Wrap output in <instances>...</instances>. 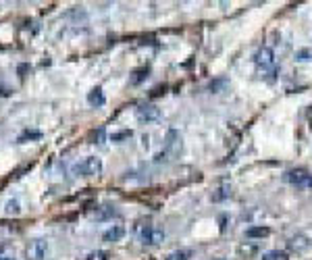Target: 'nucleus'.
Wrapping results in <instances>:
<instances>
[{"mask_svg":"<svg viewBox=\"0 0 312 260\" xmlns=\"http://www.w3.org/2000/svg\"><path fill=\"white\" fill-rule=\"evenodd\" d=\"M139 239H142L144 246H158L163 244L165 239V231L160 227H154V225H146L142 229V233H139Z\"/></svg>","mask_w":312,"mask_h":260,"instance_id":"nucleus-3","label":"nucleus"},{"mask_svg":"<svg viewBox=\"0 0 312 260\" xmlns=\"http://www.w3.org/2000/svg\"><path fill=\"white\" fill-rule=\"evenodd\" d=\"M254 63H256L258 67H263V69L273 67V63H275V54H273V50H270L268 46L258 48V50H256V54H254Z\"/></svg>","mask_w":312,"mask_h":260,"instance_id":"nucleus-7","label":"nucleus"},{"mask_svg":"<svg viewBox=\"0 0 312 260\" xmlns=\"http://www.w3.org/2000/svg\"><path fill=\"white\" fill-rule=\"evenodd\" d=\"M88 260H108V254L102 252V250H96V252L88 254Z\"/></svg>","mask_w":312,"mask_h":260,"instance_id":"nucleus-21","label":"nucleus"},{"mask_svg":"<svg viewBox=\"0 0 312 260\" xmlns=\"http://www.w3.org/2000/svg\"><path fill=\"white\" fill-rule=\"evenodd\" d=\"M0 260H17V258L11 254H0Z\"/></svg>","mask_w":312,"mask_h":260,"instance_id":"nucleus-23","label":"nucleus"},{"mask_svg":"<svg viewBox=\"0 0 312 260\" xmlns=\"http://www.w3.org/2000/svg\"><path fill=\"white\" fill-rule=\"evenodd\" d=\"M263 260H287V254L279 252V250H270V252L263 254Z\"/></svg>","mask_w":312,"mask_h":260,"instance_id":"nucleus-18","label":"nucleus"},{"mask_svg":"<svg viewBox=\"0 0 312 260\" xmlns=\"http://www.w3.org/2000/svg\"><path fill=\"white\" fill-rule=\"evenodd\" d=\"M210 260H229V258H210Z\"/></svg>","mask_w":312,"mask_h":260,"instance_id":"nucleus-24","label":"nucleus"},{"mask_svg":"<svg viewBox=\"0 0 312 260\" xmlns=\"http://www.w3.org/2000/svg\"><path fill=\"white\" fill-rule=\"evenodd\" d=\"M4 213H6V215H13V217H17L19 213H21V206H19V202H17V200H8V202L4 204Z\"/></svg>","mask_w":312,"mask_h":260,"instance_id":"nucleus-14","label":"nucleus"},{"mask_svg":"<svg viewBox=\"0 0 312 260\" xmlns=\"http://www.w3.org/2000/svg\"><path fill=\"white\" fill-rule=\"evenodd\" d=\"M283 179L287 183L291 185H298V187H312V173L308 171V169H289V171H285Z\"/></svg>","mask_w":312,"mask_h":260,"instance_id":"nucleus-2","label":"nucleus"},{"mask_svg":"<svg viewBox=\"0 0 312 260\" xmlns=\"http://www.w3.org/2000/svg\"><path fill=\"white\" fill-rule=\"evenodd\" d=\"M135 117L139 119V121H146V123L158 121V119H160V108L156 104L142 102V104H137V108H135Z\"/></svg>","mask_w":312,"mask_h":260,"instance_id":"nucleus-4","label":"nucleus"},{"mask_svg":"<svg viewBox=\"0 0 312 260\" xmlns=\"http://www.w3.org/2000/svg\"><path fill=\"white\" fill-rule=\"evenodd\" d=\"M231 196V187L229 185H223V187H219L217 189V194H213V200L215 202H221V200H225Z\"/></svg>","mask_w":312,"mask_h":260,"instance_id":"nucleus-16","label":"nucleus"},{"mask_svg":"<svg viewBox=\"0 0 312 260\" xmlns=\"http://www.w3.org/2000/svg\"><path fill=\"white\" fill-rule=\"evenodd\" d=\"M194 256L192 250H187V248H181V250H175V252H171L167 256V260H189Z\"/></svg>","mask_w":312,"mask_h":260,"instance_id":"nucleus-11","label":"nucleus"},{"mask_svg":"<svg viewBox=\"0 0 312 260\" xmlns=\"http://www.w3.org/2000/svg\"><path fill=\"white\" fill-rule=\"evenodd\" d=\"M296 61H302V63H306V61H312V50L310 48H302L296 52Z\"/></svg>","mask_w":312,"mask_h":260,"instance_id":"nucleus-19","label":"nucleus"},{"mask_svg":"<svg viewBox=\"0 0 312 260\" xmlns=\"http://www.w3.org/2000/svg\"><path fill=\"white\" fill-rule=\"evenodd\" d=\"M181 148H183V137L177 129H169L167 135H165V150L169 154H179Z\"/></svg>","mask_w":312,"mask_h":260,"instance_id":"nucleus-6","label":"nucleus"},{"mask_svg":"<svg viewBox=\"0 0 312 260\" xmlns=\"http://www.w3.org/2000/svg\"><path fill=\"white\" fill-rule=\"evenodd\" d=\"M40 137H42V133L36 131V129H25V131L19 135V142L23 144V142H27V139H40Z\"/></svg>","mask_w":312,"mask_h":260,"instance_id":"nucleus-15","label":"nucleus"},{"mask_svg":"<svg viewBox=\"0 0 312 260\" xmlns=\"http://www.w3.org/2000/svg\"><path fill=\"white\" fill-rule=\"evenodd\" d=\"M104 139V129H98V131L92 133V144H102Z\"/></svg>","mask_w":312,"mask_h":260,"instance_id":"nucleus-22","label":"nucleus"},{"mask_svg":"<svg viewBox=\"0 0 312 260\" xmlns=\"http://www.w3.org/2000/svg\"><path fill=\"white\" fill-rule=\"evenodd\" d=\"M104 94H102V87H94L92 92L88 94V102L92 104V106H102L104 104Z\"/></svg>","mask_w":312,"mask_h":260,"instance_id":"nucleus-10","label":"nucleus"},{"mask_svg":"<svg viewBox=\"0 0 312 260\" xmlns=\"http://www.w3.org/2000/svg\"><path fill=\"white\" fill-rule=\"evenodd\" d=\"M270 233V229L267 227H250L246 229V237H267Z\"/></svg>","mask_w":312,"mask_h":260,"instance_id":"nucleus-12","label":"nucleus"},{"mask_svg":"<svg viewBox=\"0 0 312 260\" xmlns=\"http://www.w3.org/2000/svg\"><path fill=\"white\" fill-rule=\"evenodd\" d=\"M73 171L82 177H96V175L102 173V161H100L98 156H88L79 165H75Z\"/></svg>","mask_w":312,"mask_h":260,"instance_id":"nucleus-1","label":"nucleus"},{"mask_svg":"<svg viewBox=\"0 0 312 260\" xmlns=\"http://www.w3.org/2000/svg\"><path fill=\"white\" fill-rule=\"evenodd\" d=\"M148 73H150V69L148 67H142V69H135L134 71V77H132V84L134 86H137V84H142L144 79L148 77Z\"/></svg>","mask_w":312,"mask_h":260,"instance_id":"nucleus-13","label":"nucleus"},{"mask_svg":"<svg viewBox=\"0 0 312 260\" xmlns=\"http://www.w3.org/2000/svg\"><path fill=\"white\" fill-rule=\"evenodd\" d=\"M225 86H227V79H217V82L208 84V89H210V92H221Z\"/></svg>","mask_w":312,"mask_h":260,"instance_id":"nucleus-20","label":"nucleus"},{"mask_svg":"<svg viewBox=\"0 0 312 260\" xmlns=\"http://www.w3.org/2000/svg\"><path fill=\"white\" fill-rule=\"evenodd\" d=\"M125 235V229L121 227V225H113L110 229H106V231L102 233V239L106 244H115V242H121Z\"/></svg>","mask_w":312,"mask_h":260,"instance_id":"nucleus-8","label":"nucleus"},{"mask_svg":"<svg viewBox=\"0 0 312 260\" xmlns=\"http://www.w3.org/2000/svg\"><path fill=\"white\" fill-rule=\"evenodd\" d=\"M132 135H134L132 129H123V131H117V133L110 135V142H123V139H129Z\"/></svg>","mask_w":312,"mask_h":260,"instance_id":"nucleus-17","label":"nucleus"},{"mask_svg":"<svg viewBox=\"0 0 312 260\" xmlns=\"http://www.w3.org/2000/svg\"><path fill=\"white\" fill-rule=\"evenodd\" d=\"M48 252V242L46 239H32L25 248V256L27 260H42Z\"/></svg>","mask_w":312,"mask_h":260,"instance_id":"nucleus-5","label":"nucleus"},{"mask_svg":"<svg viewBox=\"0 0 312 260\" xmlns=\"http://www.w3.org/2000/svg\"><path fill=\"white\" fill-rule=\"evenodd\" d=\"M94 217H96V221H113L115 217H119V211L115 206H100V208H96V213H94Z\"/></svg>","mask_w":312,"mask_h":260,"instance_id":"nucleus-9","label":"nucleus"}]
</instances>
